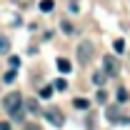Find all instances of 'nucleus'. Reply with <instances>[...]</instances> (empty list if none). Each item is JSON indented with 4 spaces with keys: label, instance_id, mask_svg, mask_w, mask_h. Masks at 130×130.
Here are the masks:
<instances>
[{
    "label": "nucleus",
    "instance_id": "obj_10",
    "mask_svg": "<svg viewBox=\"0 0 130 130\" xmlns=\"http://www.w3.org/2000/svg\"><path fill=\"white\" fill-rule=\"evenodd\" d=\"M28 110H30V113H40V105H38V100H28Z\"/></svg>",
    "mask_w": 130,
    "mask_h": 130
},
{
    "label": "nucleus",
    "instance_id": "obj_6",
    "mask_svg": "<svg viewBox=\"0 0 130 130\" xmlns=\"http://www.w3.org/2000/svg\"><path fill=\"white\" fill-rule=\"evenodd\" d=\"M10 53V40L5 35H0V55H8Z\"/></svg>",
    "mask_w": 130,
    "mask_h": 130
},
{
    "label": "nucleus",
    "instance_id": "obj_15",
    "mask_svg": "<svg viewBox=\"0 0 130 130\" xmlns=\"http://www.w3.org/2000/svg\"><path fill=\"white\" fill-rule=\"evenodd\" d=\"M50 95H53V88H50V85H45V88L40 90V98H50Z\"/></svg>",
    "mask_w": 130,
    "mask_h": 130
},
{
    "label": "nucleus",
    "instance_id": "obj_12",
    "mask_svg": "<svg viewBox=\"0 0 130 130\" xmlns=\"http://www.w3.org/2000/svg\"><path fill=\"white\" fill-rule=\"evenodd\" d=\"M113 48H115V53H123V50H125V40H120V38H118V40L113 43Z\"/></svg>",
    "mask_w": 130,
    "mask_h": 130
},
{
    "label": "nucleus",
    "instance_id": "obj_1",
    "mask_svg": "<svg viewBox=\"0 0 130 130\" xmlns=\"http://www.w3.org/2000/svg\"><path fill=\"white\" fill-rule=\"evenodd\" d=\"M3 108H5V113L10 115L13 120H23L25 115H23V95L20 93H8L5 95V100H3Z\"/></svg>",
    "mask_w": 130,
    "mask_h": 130
},
{
    "label": "nucleus",
    "instance_id": "obj_3",
    "mask_svg": "<svg viewBox=\"0 0 130 130\" xmlns=\"http://www.w3.org/2000/svg\"><path fill=\"white\" fill-rule=\"evenodd\" d=\"M103 73H105L108 78H115V75H118V60H115L113 55H105V58H103Z\"/></svg>",
    "mask_w": 130,
    "mask_h": 130
},
{
    "label": "nucleus",
    "instance_id": "obj_5",
    "mask_svg": "<svg viewBox=\"0 0 130 130\" xmlns=\"http://www.w3.org/2000/svg\"><path fill=\"white\" fill-rule=\"evenodd\" d=\"M58 70H60V73H70V70H73L70 60H65V58H58Z\"/></svg>",
    "mask_w": 130,
    "mask_h": 130
},
{
    "label": "nucleus",
    "instance_id": "obj_2",
    "mask_svg": "<svg viewBox=\"0 0 130 130\" xmlns=\"http://www.w3.org/2000/svg\"><path fill=\"white\" fill-rule=\"evenodd\" d=\"M93 53H95L93 43H90V40H83L80 45H78V63H80V65H88L90 60H93Z\"/></svg>",
    "mask_w": 130,
    "mask_h": 130
},
{
    "label": "nucleus",
    "instance_id": "obj_18",
    "mask_svg": "<svg viewBox=\"0 0 130 130\" xmlns=\"http://www.w3.org/2000/svg\"><path fill=\"white\" fill-rule=\"evenodd\" d=\"M105 100H108V95H105V90H100V93H98V103H105Z\"/></svg>",
    "mask_w": 130,
    "mask_h": 130
},
{
    "label": "nucleus",
    "instance_id": "obj_4",
    "mask_svg": "<svg viewBox=\"0 0 130 130\" xmlns=\"http://www.w3.org/2000/svg\"><path fill=\"white\" fill-rule=\"evenodd\" d=\"M45 118H48L53 125H58V128H63V123H65V118H63V113L58 110V108H50V110H45Z\"/></svg>",
    "mask_w": 130,
    "mask_h": 130
},
{
    "label": "nucleus",
    "instance_id": "obj_7",
    "mask_svg": "<svg viewBox=\"0 0 130 130\" xmlns=\"http://www.w3.org/2000/svg\"><path fill=\"white\" fill-rule=\"evenodd\" d=\"M53 8H55V0H40V10L43 13H50Z\"/></svg>",
    "mask_w": 130,
    "mask_h": 130
},
{
    "label": "nucleus",
    "instance_id": "obj_11",
    "mask_svg": "<svg viewBox=\"0 0 130 130\" xmlns=\"http://www.w3.org/2000/svg\"><path fill=\"white\" fill-rule=\"evenodd\" d=\"M75 108H80V110H85V108H90V103H88L85 98H78V100H75Z\"/></svg>",
    "mask_w": 130,
    "mask_h": 130
},
{
    "label": "nucleus",
    "instance_id": "obj_17",
    "mask_svg": "<svg viewBox=\"0 0 130 130\" xmlns=\"http://www.w3.org/2000/svg\"><path fill=\"white\" fill-rule=\"evenodd\" d=\"M55 88H58V90H65V88H68V83H65V80H55Z\"/></svg>",
    "mask_w": 130,
    "mask_h": 130
},
{
    "label": "nucleus",
    "instance_id": "obj_14",
    "mask_svg": "<svg viewBox=\"0 0 130 130\" xmlns=\"http://www.w3.org/2000/svg\"><path fill=\"white\" fill-rule=\"evenodd\" d=\"M118 100H120V103H125V100H128V90H125V88H120V90H118Z\"/></svg>",
    "mask_w": 130,
    "mask_h": 130
},
{
    "label": "nucleus",
    "instance_id": "obj_9",
    "mask_svg": "<svg viewBox=\"0 0 130 130\" xmlns=\"http://www.w3.org/2000/svg\"><path fill=\"white\" fill-rule=\"evenodd\" d=\"M105 78H108V75H105V73H100V70H98V73H93V83H95V85H103V83H105Z\"/></svg>",
    "mask_w": 130,
    "mask_h": 130
},
{
    "label": "nucleus",
    "instance_id": "obj_20",
    "mask_svg": "<svg viewBox=\"0 0 130 130\" xmlns=\"http://www.w3.org/2000/svg\"><path fill=\"white\" fill-rule=\"evenodd\" d=\"M0 130H10V125L8 123H0Z\"/></svg>",
    "mask_w": 130,
    "mask_h": 130
},
{
    "label": "nucleus",
    "instance_id": "obj_16",
    "mask_svg": "<svg viewBox=\"0 0 130 130\" xmlns=\"http://www.w3.org/2000/svg\"><path fill=\"white\" fill-rule=\"evenodd\" d=\"M5 83H13L15 80V70H10V73H5V78H3Z\"/></svg>",
    "mask_w": 130,
    "mask_h": 130
},
{
    "label": "nucleus",
    "instance_id": "obj_19",
    "mask_svg": "<svg viewBox=\"0 0 130 130\" xmlns=\"http://www.w3.org/2000/svg\"><path fill=\"white\" fill-rule=\"evenodd\" d=\"M18 65H20V58H15V55H13V58H10V68H18Z\"/></svg>",
    "mask_w": 130,
    "mask_h": 130
},
{
    "label": "nucleus",
    "instance_id": "obj_13",
    "mask_svg": "<svg viewBox=\"0 0 130 130\" xmlns=\"http://www.w3.org/2000/svg\"><path fill=\"white\" fill-rule=\"evenodd\" d=\"M60 28H63V32H68V35H73V25H70L68 20H63V23H60Z\"/></svg>",
    "mask_w": 130,
    "mask_h": 130
},
{
    "label": "nucleus",
    "instance_id": "obj_8",
    "mask_svg": "<svg viewBox=\"0 0 130 130\" xmlns=\"http://www.w3.org/2000/svg\"><path fill=\"white\" fill-rule=\"evenodd\" d=\"M108 120H110V123H118V120H120V113H118V108H108Z\"/></svg>",
    "mask_w": 130,
    "mask_h": 130
}]
</instances>
